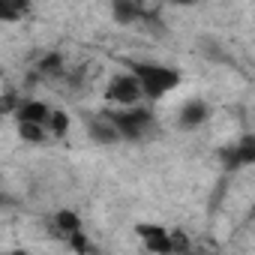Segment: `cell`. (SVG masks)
<instances>
[{
    "label": "cell",
    "instance_id": "52a82bcc",
    "mask_svg": "<svg viewBox=\"0 0 255 255\" xmlns=\"http://www.w3.org/2000/svg\"><path fill=\"white\" fill-rule=\"evenodd\" d=\"M54 231H57L69 246H75L78 252L87 249V243H84V228H81L78 213H72V210H60V213L54 216Z\"/></svg>",
    "mask_w": 255,
    "mask_h": 255
},
{
    "label": "cell",
    "instance_id": "30bf717a",
    "mask_svg": "<svg viewBox=\"0 0 255 255\" xmlns=\"http://www.w3.org/2000/svg\"><path fill=\"white\" fill-rule=\"evenodd\" d=\"M141 15H144L141 6H129V3H117V6H114V18H117L120 24H132V21L141 18Z\"/></svg>",
    "mask_w": 255,
    "mask_h": 255
},
{
    "label": "cell",
    "instance_id": "9c48e42d",
    "mask_svg": "<svg viewBox=\"0 0 255 255\" xmlns=\"http://www.w3.org/2000/svg\"><path fill=\"white\" fill-rule=\"evenodd\" d=\"M87 132H90V138H93L96 144H114V141H120V132H117L111 114H105V117H90V120H87Z\"/></svg>",
    "mask_w": 255,
    "mask_h": 255
},
{
    "label": "cell",
    "instance_id": "7c38bea8",
    "mask_svg": "<svg viewBox=\"0 0 255 255\" xmlns=\"http://www.w3.org/2000/svg\"><path fill=\"white\" fill-rule=\"evenodd\" d=\"M39 69H42V75H51V78H60V75H63V66H60V57H57V54L45 57Z\"/></svg>",
    "mask_w": 255,
    "mask_h": 255
},
{
    "label": "cell",
    "instance_id": "7a4b0ae2",
    "mask_svg": "<svg viewBox=\"0 0 255 255\" xmlns=\"http://www.w3.org/2000/svg\"><path fill=\"white\" fill-rule=\"evenodd\" d=\"M132 72L141 81L144 99H150V102H156L180 87V72L174 66H165V63H135Z\"/></svg>",
    "mask_w": 255,
    "mask_h": 255
},
{
    "label": "cell",
    "instance_id": "4fadbf2b",
    "mask_svg": "<svg viewBox=\"0 0 255 255\" xmlns=\"http://www.w3.org/2000/svg\"><path fill=\"white\" fill-rule=\"evenodd\" d=\"M3 255H30V252H24V249H6Z\"/></svg>",
    "mask_w": 255,
    "mask_h": 255
},
{
    "label": "cell",
    "instance_id": "ba28073f",
    "mask_svg": "<svg viewBox=\"0 0 255 255\" xmlns=\"http://www.w3.org/2000/svg\"><path fill=\"white\" fill-rule=\"evenodd\" d=\"M204 120H210V105L204 99H198V96L186 99L180 105V111H177V126L180 129H198Z\"/></svg>",
    "mask_w": 255,
    "mask_h": 255
},
{
    "label": "cell",
    "instance_id": "6da1fadb",
    "mask_svg": "<svg viewBox=\"0 0 255 255\" xmlns=\"http://www.w3.org/2000/svg\"><path fill=\"white\" fill-rule=\"evenodd\" d=\"M51 114H54V108L48 102H42V99H24L18 105V111H15V123H18L21 138L33 141V144L51 138V132H48Z\"/></svg>",
    "mask_w": 255,
    "mask_h": 255
},
{
    "label": "cell",
    "instance_id": "3957f363",
    "mask_svg": "<svg viewBox=\"0 0 255 255\" xmlns=\"http://www.w3.org/2000/svg\"><path fill=\"white\" fill-rule=\"evenodd\" d=\"M102 96H105V102L126 111V108H138V102L144 99V90H141V81L135 78V72L129 69V72H114L108 78Z\"/></svg>",
    "mask_w": 255,
    "mask_h": 255
},
{
    "label": "cell",
    "instance_id": "8fae6325",
    "mask_svg": "<svg viewBox=\"0 0 255 255\" xmlns=\"http://www.w3.org/2000/svg\"><path fill=\"white\" fill-rule=\"evenodd\" d=\"M66 129H69V117H66V111L54 108V114H51V123H48V132H51V138H60Z\"/></svg>",
    "mask_w": 255,
    "mask_h": 255
},
{
    "label": "cell",
    "instance_id": "5b68a950",
    "mask_svg": "<svg viewBox=\"0 0 255 255\" xmlns=\"http://www.w3.org/2000/svg\"><path fill=\"white\" fill-rule=\"evenodd\" d=\"M219 159L225 165V171H240L246 165L255 162V135H240L237 141L225 144L219 150Z\"/></svg>",
    "mask_w": 255,
    "mask_h": 255
},
{
    "label": "cell",
    "instance_id": "8992f818",
    "mask_svg": "<svg viewBox=\"0 0 255 255\" xmlns=\"http://www.w3.org/2000/svg\"><path fill=\"white\" fill-rule=\"evenodd\" d=\"M138 237H141L144 249L153 252V255H171L177 249V234L162 228V225H153V222L138 225Z\"/></svg>",
    "mask_w": 255,
    "mask_h": 255
},
{
    "label": "cell",
    "instance_id": "277c9868",
    "mask_svg": "<svg viewBox=\"0 0 255 255\" xmlns=\"http://www.w3.org/2000/svg\"><path fill=\"white\" fill-rule=\"evenodd\" d=\"M111 120H114V126H117L120 138H126V141H141V138L153 135V129H156L153 111H150V108H141V105H138V108L117 111V114H111Z\"/></svg>",
    "mask_w": 255,
    "mask_h": 255
}]
</instances>
